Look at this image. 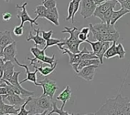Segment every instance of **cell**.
<instances>
[{"label": "cell", "mask_w": 130, "mask_h": 115, "mask_svg": "<svg viewBox=\"0 0 130 115\" xmlns=\"http://www.w3.org/2000/svg\"><path fill=\"white\" fill-rule=\"evenodd\" d=\"M128 98L123 97L120 93L113 98H108L100 109L94 113L96 115H130Z\"/></svg>", "instance_id": "6da1fadb"}, {"label": "cell", "mask_w": 130, "mask_h": 115, "mask_svg": "<svg viewBox=\"0 0 130 115\" xmlns=\"http://www.w3.org/2000/svg\"><path fill=\"white\" fill-rule=\"evenodd\" d=\"M63 34L68 33L70 34L69 38L63 40V41L60 43H58L57 46L60 48V47H67L70 51L74 53H80L81 50H80L79 47L80 45L83 43L80 39H79V34L80 33V30L77 28V27H73V28H68L65 27L64 30L61 31Z\"/></svg>", "instance_id": "7a4b0ae2"}, {"label": "cell", "mask_w": 130, "mask_h": 115, "mask_svg": "<svg viewBox=\"0 0 130 115\" xmlns=\"http://www.w3.org/2000/svg\"><path fill=\"white\" fill-rule=\"evenodd\" d=\"M28 110L30 114L44 115L47 114L48 110H51L53 99L47 95H41L39 98H33Z\"/></svg>", "instance_id": "3957f363"}, {"label": "cell", "mask_w": 130, "mask_h": 115, "mask_svg": "<svg viewBox=\"0 0 130 115\" xmlns=\"http://www.w3.org/2000/svg\"><path fill=\"white\" fill-rule=\"evenodd\" d=\"M31 53L34 56V58H30L28 57L27 60L31 61L30 66H31L33 63H38L40 65H42L43 63H47L50 66H54L55 61V55L53 54L51 56H47L45 54V50L43 49L41 50L38 47V46H35L31 47L30 49Z\"/></svg>", "instance_id": "277c9868"}, {"label": "cell", "mask_w": 130, "mask_h": 115, "mask_svg": "<svg viewBox=\"0 0 130 115\" xmlns=\"http://www.w3.org/2000/svg\"><path fill=\"white\" fill-rule=\"evenodd\" d=\"M97 5L93 0H81L80 15L84 19H87L93 15Z\"/></svg>", "instance_id": "5b68a950"}, {"label": "cell", "mask_w": 130, "mask_h": 115, "mask_svg": "<svg viewBox=\"0 0 130 115\" xmlns=\"http://www.w3.org/2000/svg\"><path fill=\"white\" fill-rule=\"evenodd\" d=\"M28 5V3L27 2H25L22 5L19 6V5H16L15 7L16 9H19V11L18 12V14H17V18H19L21 20V23L19 25L24 27V24L25 22H29L31 24V27L33 28V25H38V23L35 20V19H32L29 15L28 14V12H27V9H26V6Z\"/></svg>", "instance_id": "8992f818"}, {"label": "cell", "mask_w": 130, "mask_h": 115, "mask_svg": "<svg viewBox=\"0 0 130 115\" xmlns=\"http://www.w3.org/2000/svg\"><path fill=\"white\" fill-rule=\"evenodd\" d=\"M38 82L41 84V87L43 88V93L41 95H47L53 99L56 91L58 89L57 82L49 79H44V80L39 81Z\"/></svg>", "instance_id": "52a82bcc"}, {"label": "cell", "mask_w": 130, "mask_h": 115, "mask_svg": "<svg viewBox=\"0 0 130 115\" xmlns=\"http://www.w3.org/2000/svg\"><path fill=\"white\" fill-rule=\"evenodd\" d=\"M89 27L90 28V32L93 34V37L96 40L102 41V42H106V41H109V42H114L117 41L119 39V33L116 32L112 34H101L97 32L90 25H89Z\"/></svg>", "instance_id": "ba28073f"}, {"label": "cell", "mask_w": 130, "mask_h": 115, "mask_svg": "<svg viewBox=\"0 0 130 115\" xmlns=\"http://www.w3.org/2000/svg\"><path fill=\"white\" fill-rule=\"evenodd\" d=\"M99 68L98 65H90L81 69L77 74V76L84 79L87 82H91L93 80L96 71Z\"/></svg>", "instance_id": "9c48e42d"}, {"label": "cell", "mask_w": 130, "mask_h": 115, "mask_svg": "<svg viewBox=\"0 0 130 115\" xmlns=\"http://www.w3.org/2000/svg\"><path fill=\"white\" fill-rule=\"evenodd\" d=\"M15 63L19 66H20V67H22V68H24V69L25 70V71H26V75H27V76H26V78H25V79H23V80H22V81L20 82L21 84H22V83H24V82H31L34 83L35 85H36V86H41V84L37 81V73H38V70L35 69V70L34 72H31V71L29 70L28 66L25 65V64H22V63H20L19 62V60H17V58H16L15 60Z\"/></svg>", "instance_id": "30bf717a"}, {"label": "cell", "mask_w": 130, "mask_h": 115, "mask_svg": "<svg viewBox=\"0 0 130 115\" xmlns=\"http://www.w3.org/2000/svg\"><path fill=\"white\" fill-rule=\"evenodd\" d=\"M16 45H17V42L15 40L13 43L6 46L4 48L3 60L5 62H6V61L15 62V60L16 59V54H17Z\"/></svg>", "instance_id": "8fae6325"}, {"label": "cell", "mask_w": 130, "mask_h": 115, "mask_svg": "<svg viewBox=\"0 0 130 115\" xmlns=\"http://www.w3.org/2000/svg\"><path fill=\"white\" fill-rule=\"evenodd\" d=\"M117 3H119L117 2V0H108V1H106V2L101 3L100 5H98L95 10L93 16L99 18L106 11H108L111 8H115L116 6L117 5Z\"/></svg>", "instance_id": "7c38bea8"}, {"label": "cell", "mask_w": 130, "mask_h": 115, "mask_svg": "<svg viewBox=\"0 0 130 115\" xmlns=\"http://www.w3.org/2000/svg\"><path fill=\"white\" fill-rule=\"evenodd\" d=\"M21 73V72H15V73L13 75V76L11 78V79L9 81L11 84H12L14 86L17 87L20 91H21V93H22V97H30V96H33L35 95L34 91H28L26 90L25 88H24L22 85H21V83L19 81V74Z\"/></svg>", "instance_id": "4fadbf2b"}, {"label": "cell", "mask_w": 130, "mask_h": 115, "mask_svg": "<svg viewBox=\"0 0 130 115\" xmlns=\"http://www.w3.org/2000/svg\"><path fill=\"white\" fill-rule=\"evenodd\" d=\"M97 32L101 33V34H112L116 33L117 31L114 26V25L111 24H107L104 22L101 23H97V24H90Z\"/></svg>", "instance_id": "5bb4252c"}, {"label": "cell", "mask_w": 130, "mask_h": 115, "mask_svg": "<svg viewBox=\"0 0 130 115\" xmlns=\"http://www.w3.org/2000/svg\"><path fill=\"white\" fill-rule=\"evenodd\" d=\"M3 95H0V110H1L5 115L8 114H19L20 108H16L15 105L5 104L3 101Z\"/></svg>", "instance_id": "9a60e30c"}, {"label": "cell", "mask_w": 130, "mask_h": 115, "mask_svg": "<svg viewBox=\"0 0 130 115\" xmlns=\"http://www.w3.org/2000/svg\"><path fill=\"white\" fill-rule=\"evenodd\" d=\"M34 31H35V35H33L32 31H30L29 32V35L28 36L26 40L27 41L33 40L35 46H43V45L45 46L46 40L42 37L40 36V32H41L40 28H38V29H35L34 28Z\"/></svg>", "instance_id": "2e32d148"}, {"label": "cell", "mask_w": 130, "mask_h": 115, "mask_svg": "<svg viewBox=\"0 0 130 115\" xmlns=\"http://www.w3.org/2000/svg\"><path fill=\"white\" fill-rule=\"evenodd\" d=\"M71 87L69 85H67L66 88H65L57 97V101H60L62 102V105H61V109L63 110L65 105H66L67 102L70 100L71 97Z\"/></svg>", "instance_id": "e0dca14e"}, {"label": "cell", "mask_w": 130, "mask_h": 115, "mask_svg": "<svg viewBox=\"0 0 130 115\" xmlns=\"http://www.w3.org/2000/svg\"><path fill=\"white\" fill-rule=\"evenodd\" d=\"M44 18L53 25H54L55 26H59V12L57 8L54 7L51 9H47V12Z\"/></svg>", "instance_id": "ac0fdd59"}, {"label": "cell", "mask_w": 130, "mask_h": 115, "mask_svg": "<svg viewBox=\"0 0 130 115\" xmlns=\"http://www.w3.org/2000/svg\"><path fill=\"white\" fill-rule=\"evenodd\" d=\"M14 73H15V66L13 64V62L12 61L5 62L3 76L1 79H6L7 81H9L11 78L13 76Z\"/></svg>", "instance_id": "d6986e66"}, {"label": "cell", "mask_w": 130, "mask_h": 115, "mask_svg": "<svg viewBox=\"0 0 130 115\" xmlns=\"http://www.w3.org/2000/svg\"><path fill=\"white\" fill-rule=\"evenodd\" d=\"M14 41L15 40L12 38L11 32L9 31L6 30L4 31H0V45L6 47Z\"/></svg>", "instance_id": "ffe728a7"}, {"label": "cell", "mask_w": 130, "mask_h": 115, "mask_svg": "<svg viewBox=\"0 0 130 115\" xmlns=\"http://www.w3.org/2000/svg\"><path fill=\"white\" fill-rule=\"evenodd\" d=\"M31 66L35 69L38 70V72H40V73L41 74V76H47L50 74H51L55 70V69L57 68V61L56 60V62L54 63V66H44V67H43L42 65H41V66H37L35 63H33Z\"/></svg>", "instance_id": "44dd1931"}, {"label": "cell", "mask_w": 130, "mask_h": 115, "mask_svg": "<svg viewBox=\"0 0 130 115\" xmlns=\"http://www.w3.org/2000/svg\"><path fill=\"white\" fill-rule=\"evenodd\" d=\"M5 100H6L7 101H9V103L10 104L12 105H22L25 102V99L22 98L21 95L15 93L12 95H7L5 98Z\"/></svg>", "instance_id": "7402d4cb"}, {"label": "cell", "mask_w": 130, "mask_h": 115, "mask_svg": "<svg viewBox=\"0 0 130 115\" xmlns=\"http://www.w3.org/2000/svg\"><path fill=\"white\" fill-rule=\"evenodd\" d=\"M128 13H130V11L125 9V8H122L118 10V11H114L113 13H112V18H111V21H110V24L111 25H114L116 23V21L118 20H119L122 16L125 15L126 14Z\"/></svg>", "instance_id": "603a6c76"}, {"label": "cell", "mask_w": 130, "mask_h": 115, "mask_svg": "<svg viewBox=\"0 0 130 115\" xmlns=\"http://www.w3.org/2000/svg\"><path fill=\"white\" fill-rule=\"evenodd\" d=\"M47 12V8L43 6V5H39L36 6V9L35 10V13L36 14V17L34 18L35 21H37L38 18H44L46 15Z\"/></svg>", "instance_id": "cb8c5ba5"}, {"label": "cell", "mask_w": 130, "mask_h": 115, "mask_svg": "<svg viewBox=\"0 0 130 115\" xmlns=\"http://www.w3.org/2000/svg\"><path fill=\"white\" fill-rule=\"evenodd\" d=\"M111 46V42L109 41H106L103 43V45L101 48V50H100L99 53H97L96 55L97 56L98 59L100 60V64H103V58H104V54L106 52V50H108V48Z\"/></svg>", "instance_id": "d4e9b609"}, {"label": "cell", "mask_w": 130, "mask_h": 115, "mask_svg": "<svg viewBox=\"0 0 130 115\" xmlns=\"http://www.w3.org/2000/svg\"><path fill=\"white\" fill-rule=\"evenodd\" d=\"M117 55L116 53V42L114 41L112 42V45L108 48L106 52L104 54V58L106 59H110L112 57L116 56Z\"/></svg>", "instance_id": "484cf974"}, {"label": "cell", "mask_w": 130, "mask_h": 115, "mask_svg": "<svg viewBox=\"0 0 130 115\" xmlns=\"http://www.w3.org/2000/svg\"><path fill=\"white\" fill-rule=\"evenodd\" d=\"M87 43H88L91 47H92V52L96 55L97 53L100 52V50H101L103 45V43L104 42H102V41H99V40H96L95 42H93V41H90L88 39L86 40Z\"/></svg>", "instance_id": "4316f807"}, {"label": "cell", "mask_w": 130, "mask_h": 115, "mask_svg": "<svg viewBox=\"0 0 130 115\" xmlns=\"http://www.w3.org/2000/svg\"><path fill=\"white\" fill-rule=\"evenodd\" d=\"M53 113H57L59 115H69V114H71L69 112H67V111L62 110L61 108H58L57 105V102L54 101H53L52 109L47 114H53Z\"/></svg>", "instance_id": "83f0119b"}, {"label": "cell", "mask_w": 130, "mask_h": 115, "mask_svg": "<svg viewBox=\"0 0 130 115\" xmlns=\"http://www.w3.org/2000/svg\"><path fill=\"white\" fill-rule=\"evenodd\" d=\"M32 98H33L32 96H30V97H28V99H26L25 102L22 105V107H21V108H20V110H19V115H28V114H30L29 110H26V109H25V107L27 106L28 104L30 103V101L32 100Z\"/></svg>", "instance_id": "f1b7e54d"}, {"label": "cell", "mask_w": 130, "mask_h": 115, "mask_svg": "<svg viewBox=\"0 0 130 115\" xmlns=\"http://www.w3.org/2000/svg\"><path fill=\"white\" fill-rule=\"evenodd\" d=\"M63 41V40H60V39H56V38H50L49 40H47L46 41V44L44 46V47L43 48L44 50H46L47 48L48 47H53V46H55V45H57L58 43H61Z\"/></svg>", "instance_id": "f546056e"}, {"label": "cell", "mask_w": 130, "mask_h": 115, "mask_svg": "<svg viewBox=\"0 0 130 115\" xmlns=\"http://www.w3.org/2000/svg\"><path fill=\"white\" fill-rule=\"evenodd\" d=\"M74 1L72 0L68 4V16L65 18V21H70L71 20L72 18V15H73V13H74Z\"/></svg>", "instance_id": "4dcf8cb0"}, {"label": "cell", "mask_w": 130, "mask_h": 115, "mask_svg": "<svg viewBox=\"0 0 130 115\" xmlns=\"http://www.w3.org/2000/svg\"><path fill=\"white\" fill-rule=\"evenodd\" d=\"M116 53L119 59H124L126 53V51L122 43H119L116 45Z\"/></svg>", "instance_id": "1f68e13d"}, {"label": "cell", "mask_w": 130, "mask_h": 115, "mask_svg": "<svg viewBox=\"0 0 130 115\" xmlns=\"http://www.w3.org/2000/svg\"><path fill=\"white\" fill-rule=\"evenodd\" d=\"M41 4L44 6L47 9H51L54 7H57L56 0H42Z\"/></svg>", "instance_id": "d6a6232c"}, {"label": "cell", "mask_w": 130, "mask_h": 115, "mask_svg": "<svg viewBox=\"0 0 130 115\" xmlns=\"http://www.w3.org/2000/svg\"><path fill=\"white\" fill-rule=\"evenodd\" d=\"M74 13H73V15H72V18H71L72 24H74V17H75L76 14L77 13V12L79 11V9L80 8L81 0H74Z\"/></svg>", "instance_id": "836d02e7"}, {"label": "cell", "mask_w": 130, "mask_h": 115, "mask_svg": "<svg viewBox=\"0 0 130 115\" xmlns=\"http://www.w3.org/2000/svg\"><path fill=\"white\" fill-rule=\"evenodd\" d=\"M23 33H24V29H23V27L21 25L15 26L13 29V34L17 37L22 36L23 34Z\"/></svg>", "instance_id": "e575fe53"}, {"label": "cell", "mask_w": 130, "mask_h": 115, "mask_svg": "<svg viewBox=\"0 0 130 115\" xmlns=\"http://www.w3.org/2000/svg\"><path fill=\"white\" fill-rule=\"evenodd\" d=\"M41 37L47 41V40H49L50 38H51L52 35H53V31L52 30H50L48 31H45L44 30L41 31Z\"/></svg>", "instance_id": "d590c367"}, {"label": "cell", "mask_w": 130, "mask_h": 115, "mask_svg": "<svg viewBox=\"0 0 130 115\" xmlns=\"http://www.w3.org/2000/svg\"><path fill=\"white\" fill-rule=\"evenodd\" d=\"M4 65H5V61L3 60V57L0 56V80H1V79L3 78V76Z\"/></svg>", "instance_id": "8d00e7d4"}, {"label": "cell", "mask_w": 130, "mask_h": 115, "mask_svg": "<svg viewBox=\"0 0 130 115\" xmlns=\"http://www.w3.org/2000/svg\"><path fill=\"white\" fill-rule=\"evenodd\" d=\"M12 17V15L9 12H5V13H3V15H2L3 21H9V20H11Z\"/></svg>", "instance_id": "74e56055"}, {"label": "cell", "mask_w": 130, "mask_h": 115, "mask_svg": "<svg viewBox=\"0 0 130 115\" xmlns=\"http://www.w3.org/2000/svg\"><path fill=\"white\" fill-rule=\"evenodd\" d=\"M120 6L122 8H125L130 11V0H125V2L122 3Z\"/></svg>", "instance_id": "f35d334b"}, {"label": "cell", "mask_w": 130, "mask_h": 115, "mask_svg": "<svg viewBox=\"0 0 130 115\" xmlns=\"http://www.w3.org/2000/svg\"><path fill=\"white\" fill-rule=\"evenodd\" d=\"M79 39L82 41V42H86V40H87V38H88V37H89V35H87V34H84V33H82V32H80V34H79Z\"/></svg>", "instance_id": "ab89813d"}, {"label": "cell", "mask_w": 130, "mask_h": 115, "mask_svg": "<svg viewBox=\"0 0 130 115\" xmlns=\"http://www.w3.org/2000/svg\"><path fill=\"white\" fill-rule=\"evenodd\" d=\"M80 32L89 35V33L90 32V27H84L80 29Z\"/></svg>", "instance_id": "60d3db41"}, {"label": "cell", "mask_w": 130, "mask_h": 115, "mask_svg": "<svg viewBox=\"0 0 130 115\" xmlns=\"http://www.w3.org/2000/svg\"><path fill=\"white\" fill-rule=\"evenodd\" d=\"M93 1L95 2V3L98 6V5H100L101 3L106 2V1H108V0H93Z\"/></svg>", "instance_id": "b9f144b4"}, {"label": "cell", "mask_w": 130, "mask_h": 115, "mask_svg": "<svg viewBox=\"0 0 130 115\" xmlns=\"http://www.w3.org/2000/svg\"><path fill=\"white\" fill-rule=\"evenodd\" d=\"M4 47H3L2 45H0V56L3 57V53H4Z\"/></svg>", "instance_id": "7bdbcfd3"}, {"label": "cell", "mask_w": 130, "mask_h": 115, "mask_svg": "<svg viewBox=\"0 0 130 115\" xmlns=\"http://www.w3.org/2000/svg\"><path fill=\"white\" fill-rule=\"evenodd\" d=\"M117 2H118V3H119L120 5H121L122 3H123L125 2V0H117Z\"/></svg>", "instance_id": "ee69618b"}, {"label": "cell", "mask_w": 130, "mask_h": 115, "mask_svg": "<svg viewBox=\"0 0 130 115\" xmlns=\"http://www.w3.org/2000/svg\"><path fill=\"white\" fill-rule=\"evenodd\" d=\"M0 115H5V114H4V113H3L1 110H0Z\"/></svg>", "instance_id": "f6af8a7d"}, {"label": "cell", "mask_w": 130, "mask_h": 115, "mask_svg": "<svg viewBox=\"0 0 130 115\" xmlns=\"http://www.w3.org/2000/svg\"><path fill=\"white\" fill-rule=\"evenodd\" d=\"M4 1H6V3H9V2L10 1V0H4Z\"/></svg>", "instance_id": "bcb514c9"}, {"label": "cell", "mask_w": 130, "mask_h": 115, "mask_svg": "<svg viewBox=\"0 0 130 115\" xmlns=\"http://www.w3.org/2000/svg\"><path fill=\"white\" fill-rule=\"evenodd\" d=\"M128 105H129V106H130V101H129V102H128Z\"/></svg>", "instance_id": "7dc6e473"}]
</instances>
